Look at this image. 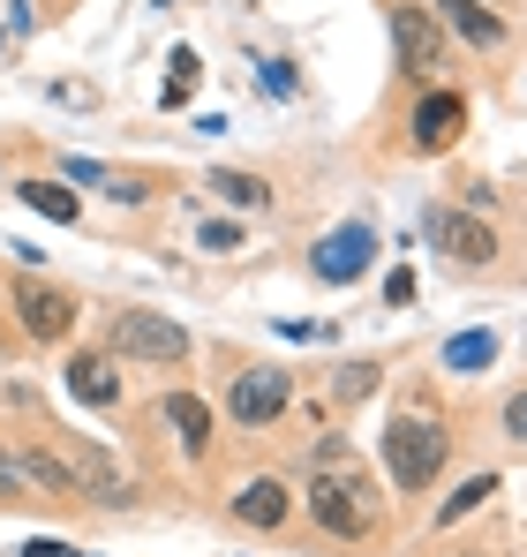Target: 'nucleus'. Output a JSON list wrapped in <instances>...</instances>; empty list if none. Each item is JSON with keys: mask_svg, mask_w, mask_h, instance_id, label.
Masks as SVG:
<instances>
[{"mask_svg": "<svg viewBox=\"0 0 527 557\" xmlns=\"http://www.w3.org/2000/svg\"><path fill=\"white\" fill-rule=\"evenodd\" d=\"M23 203L46 211V219H61V226L84 219V203H76V188H69V182H23Z\"/></svg>", "mask_w": 527, "mask_h": 557, "instance_id": "2eb2a0df", "label": "nucleus"}, {"mask_svg": "<svg viewBox=\"0 0 527 557\" xmlns=\"http://www.w3.org/2000/svg\"><path fill=\"white\" fill-rule=\"evenodd\" d=\"M369 392H377V362H347V370L332 376V399H340V407L369 399Z\"/></svg>", "mask_w": 527, "mask_h": 557, "instance_id": "6ab92c4d", "label": "nucleus"}, {"mask_svg": "<svg viewBox=\"0 0 527 557\" xmlns=\"http://www.w3.org/2000/svg\"><path fill=\"white\" fill-rule=\"evenodd\" d=\"M286 399H294V384H286L279 370H242V376H234V392H226V414L249 422V430H264V422L286 414Z\"/></svg>", "mask_w": 527, "mask_h": 557, "instance_id": "423d86ee", "label": "nucleus"}, {"mask_svg": "<svg viewBox=\"0 0 527 557\" xmlns=\"http://www.w3.org/2000/svg\"><path fill=\"white\" fill-rule=\"evenodd\" d=\"M498 497V474H475V482H459L452 497L438 505V528H459V512H475V505H490Z\"/></svg>", "mask_w": 527, "mask_h": 557, "instance_id": "f3484780", "label": "nucleus"}, {"mask_svg": "<svg viewBox=\"0 0 527 557\" xmlns=\"http://www.w3.org/2000/svg\"><path fill=\"white\" fill-rule=\"evenodd\" d=\"M234 242H242V234H234V226H226V219H211V226H204V249H211V257H226V249H234Z\"/></svg>", "mask_w": 527, "mask_h": 557, "instance_id": "4be33fe9", "label": "nucleus"}, {"mask_svg": "<svg viewBox=\"0 0 527 557\" xmlns=\"http://www.w3.org/2000/svg\"><path fill=\"white\" fill-rule=\"evenodd\" d=\"M76 467L53 460L46 445H15L0 437V497H76Z\"/></svg>", "mask_w": 527, "mask_h": 557, "instance_id": "7ed1b4c3", "label": "nucleus"}, {"mask_svg": "<svg viewBox=\"0 0 527 557\" xmlns=\"http://www.w3.org/2000/svg\"><path fill=\"white\" fill-rule=\"evenodd\" d=\"M188 91H196V53H188V46H174V91H167V98L181 106Z\"/></svg>", "mask_w": 527, "mask_h": 557, "instance_id": "aec40b11", "label": "nucleus"}, {"mask_svg": "<svg viewBox=\"0 0 527 557\" xmlns=\"http://www.w3.org/2000/svg\"><path fill=\"white\" fill-rule=\"evenodd\" d=\"M430 242H438L452 264H490L498 257V234L475 211H430Z\"/></svg>", "mask_w": 527, "mask_h": 557, "instance_id": "0eeeda50", "label": "nucleus"}, {"mask_svg": "<svg viewBox=\"0 0 527 557\" xmlns=\"http://www.w3.org/2000/svg\"><path fill=\"white\" fill-rule=\"evenodd\" d=\"M15 317H23V332H30L38 347H53V339L76 332V301H69L61 286H38V278L15 286Z\"/></svg>", "mask_w": 527, "mask_h": 557, "instance_id": "39448f33", "label": "nucleus"}, {"mask_svg": "<svg viewBox=\"0 0 527 557\" xmlns=\"http://www.w3.org/2000/svg\"><path fill=\"white\" fill-rule=\"evenodd\" d=\"M167 422L181 430V445H188V453H204V445H211V407H204V399L167 392Z\"/></svg>", "mask_w": 527, "mask_h": 557, "instance_id": "4468645a", "label": "nucleus"}, {"mask_svg": "<svg viewBox=\"0 0 527 557\" xmlns=\"http://www.w3.org/2000/svg\"><path fill=\"white\" fill-rule=\"evenodd\" d=\"M113 347H121L128 362H181V355H188V332H181L174 317L121 309V317H113Z\"/></svg>", "mask_w": 527, "mask_h": 557, "instance_id": "20e7f679", "label": "nucleus"}, {"mask_svg": "<svg viewBox=\"0 0 527 557\" xmlns=\"http://www.w3.org/2000/svg\"><path fill=\"white\" fill-rule=\"evenodd\" d=\"M69 392H76L84 407H113V399H121V376H113L106 355H76V362H69Z\"/></svg>", "mask_w": 527, "mask_h": 557, "instance_id": "ddd939ff", "label": "nucleus"}, {"mask_svg": "<svg viewBox=\"0 0 527 557\" xmlns=\"http://www.w3.org/2000/svg\"><path fill=\"white\" fill-rule=\"evenodd\" d=\"M505 430H513V437H527V392L513 399V407H505Z\"/></svg>", "mask_w": 527, "mask_h": 557, "instance_id": "b1692460", "label": "nucleus"}, {"mask_svg": "<svg viewBox=\"0 0 527 557\" xmlns=\"http://www.w3.org/2000/svg\"><path fill=\"white\" fill-rule=\"evenodd\" d=\"M369 257H377V234L354 219V226H340V234H324V242H317V278L347 286V278L369 272Z\"/></svg>", "mask_w": 527, "mask_h": 557, "instance_id": "6e6552de", "label": "nucleus"}, {"mask_svg": "<svg viewBox=\"0 0 527 557\" xmlns=\"http://www.w3.org/2000/svg\"><path fill=\"white\" fill-rule=\"evenodd\" d=\"M211 196H226V203H242V211H264L271 203V182H257V174H211Z\"/></svg>", "mask_w": 527, "mask_h": 557, "instance_id": "a211bd4d", "label": "nucleus"}, {"mask_svg": "<svg viewBox=\"0 0 527 557\" xmlns=\"http://www.w3.org/2000/svg\"><path fill=\"white\" fill-rule=\"evenodd\" d=\"M392 38H400V53H407V69H438V30H430V8H400L392 15Z\"/></svg>", "mask_w": 527, "mask_h": 557, "instance_id": "9b49d317", "label": "nucleus"}, {"mask_svg": "<svg viewBox=\"0 0 527 557\" xmlns=\"http://www.w3.org/2000/svg\"><path fill=\"white\" fill-rule=\"evenodd\" d=\"M257 76H264V91H271V98H294V69H286V61H264Z\"/></svg>", "mask_w": 527, "mask_h": 557, "instance_id": "412c9836", "label": "nucleus"}, {"mask_svg": "<svg viewBox=\"0 0 527 557\" xmlns=\"http://www.w3.org/2000/svg\"><path fill=\"white\" fill-rule=\"evenodd\" d=\"M309 512H317V528L324 535H340V543H361L369 528H377V490L354 474V460H347V445L332 453H317V482H309Z\"/></svg>", "mask_w": 527, "mask_h": 557, "instance_id": "f257e3e1", "label": "nucleus"}, {"mask_svg": "<svg viewBox=\"0 0 527 557\" xmlns=\"http://www.w3.org/2000/svg\"><path fill=\"white\" fill-rule=\"evenodd\" d=\"M444 453H452V437H444L438 414H392V430H384V467H392L400 490H430Z\"/></svg>", "mask_w": 527, "mask_h": 557, "instance_id": "f03ea898", "label": "nucleus"}, {"mask_svg": "<svg viewBox=\"0 0 527 557\" xmlns=\"http://www.w3.org/2000/svg\"><path fill=\"white\" fill-rule=\"evenodd\" d=\"M384 301H392V309H400V301H415V272H392V278H384Z\"/></svg>", "mask_w": 527, "mask_h": 557, "instance_id": "5701e85b", "label": "nucleus"}, {"mask_svg": "<svg viewBox=\"0 0 527 557\" xmlns=\"http://www.w3.org/2000/svg\"><path fill=\"white\" fill-rule=\"evenodd\" d=\"M23 557H76V550H69V543H30Z\"/></svg>", "mask_w": 527, "mask_h": 557, "instance_id": "393cba45", "label": "nucleus"}, {"mask_svg": "<svg viewBox=\"0 0 527 557\" xmlns=\"http://www.w3.org/2000/svg\"><path fill=\"white\" fill-rule=\"evenodd\" d=\"M459 121H467V98L459 91H430L422 106H415V144H422V151H444V144L459 136Z\"/></svg>", "mask_w": 527, "mask_h": 557, "instance_id": "1a4fd4ad", "label": "nucleus"}, {"mask_svg": "<svg viewBox=\"0 0 527 557\" xmlns=\"http://www.w3.org/2000/svg\"><path fill=\"white\" fill-rule=\"evenodd\" d=\"M286 512H294V490H286V482H271V474L249 482V490L234 497V520H242V528H286Z\"/></svg>", "mask_w": 527, "mask_h": 557, "instance_id": "9d476101", "label": "nucleus"}, {"mask_svg": "<svg viewBox=\"0 0 527 557\" xmlns=\"http://www.w3.org/2000/svg\"><path fill=\"white\" fill-rule=\"evenodd\" d=\"M430 15H444L467 46H498V38H505V23H498L482 0H430Z\"/></svg>", "mask_w": 527, "mask_h": 557, "instance_id": "f8f14e48", "label": "nucleus"}, {"mask_svg": "<svg viewBox=\"0 0 527 557\" xmlns=\"http://www.w3.org/2000/svg\"><path fill=\"white\" fill-rule=\"evenodd\" d=\"M498 362V332H459L444 339V370H490Z\"/></svg>", "mask_w": 527, "mask_h": 557, "instance_id": "dca6fc26", "label": "nucleus"}]
</instances>
